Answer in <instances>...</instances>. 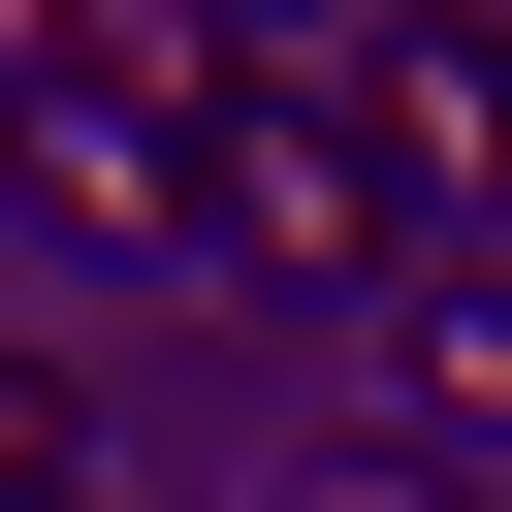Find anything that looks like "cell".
Listing matches in <instances>:
<instances>
[{"mask_svg": "<svg viewBox=\"0 0 512 512\" xmlns=\"http://www.w3.org/2000/svg\"><path fill=\"white\" fill-rule=\"evenodd\" d=\"M288 512H448V480H416V448H320V480H288Z\"/></svg>", "mask_w": 512, "mask_h": 512, "instance_id": "cell-4", "label": "cell"}, {"mask_svg": "<svg viewBox=\"0 0 512 512\" xmlns=\"http://www.w3.org/2000/svg\"><path fill=\"white\" fill-rule=\"evenodd\" d=\"M320 96H352V160H384V224H416V256H480V224H512V32H352Z\"/></svg>", "mask_w": 512, "mask_h": 512, "instance_id": "cell-2", "label": "cell"}, {"mask_svg": "<svg viewBox=\"0 0 512 512\" xmlns=\"http://www.w3.org/2000/svg\"><path fill=\"white\" fill-rule=\"evenodd\" d=\"M192 256H224V288H416V224H384V160H352L320 64L224 96V224H192Z\"/></svg>", "mask_w": 512, "mask_h": 512, "instance_id": "cell-1", "label": "cell"}, {"mask_svg": "<svg viewBox=\"0 0 512 512\" xmlns=\"http://www.w3.org/2000/svg\"><path fill=\"white\" fill-rule=\"evenodd\" d=\"M384 416L416 448H512V256H416L384 288Z\"/></svg>", "mask_w": 512, "mask_h": 512, "instance_id": "cell-3", "label": "cell"}]
</instances>
